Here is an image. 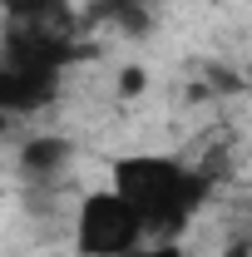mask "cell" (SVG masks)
Listing matches in <instances>:
<instances>
[{
    "instance_id": "cell-1",
    "label": "cell",
    "mask_w": 252,
    "mask_h": 257,
    "mask_svg": "<svg viewBox=\"0 0 252 257\" xmlns=\"http://www.w3.org/2000/svg\"><path fill=\"white\" fill-rule=\"evenodd\" d=\"M213 183H218L213 173L188 168L168 154H124V159H114L109 188L129 198V208L139 213V223L154 242H178V232L208 208Z\"/></svg>"
},
{
    "instance_id": "cell-10",
    "label": "cell",
    "mask_w": 252,
    "mask_h": 257,
    "mask_svg": "<svg viewBox=\"0 0 252 257\" xmlns=\"http://www.w3.org/2000/svg\"><path fill=\"white\" fill-rule=\"evenodd\" d=\"M5 128H10V114H5V109H0V139H5Z\"/></svg>"
},
{
    "instance_id": "cell-8",
    "label": "cell",
    "mask_w": 252,
    "mask_h": 257,
    "mask_svg": "<svg viewBox=\"0 0 252 257\" xmlns=\"http://www.w3.org/2000/svg\"><path fill=\"white\" fill-rule=\"evenodd\" d=\"M129 257H188L178 242H154V247H134Z\"/></svg>"
},
{
    "instance_id": "cell-6",
    "label": "cell",
    "mask_w": 252,
    "mask_h": 257,
    "mask_svg": "<svg viewBox=\"0 0 252 257\" xmlns=\"http://www.w3.org/2000/svg\"><path fill=\"white\" fill-rule=\"evenodd\" d=\"M5 25H25V30H69L79 15L69 0H0Z\"/></svg>"
},
{
    "instance_id": "cell-2",
    "label": "cell",
    "mask_w": 252,
    "mask_h": 257,
    "mask_svg": "<svg viewBox=\"0 0 252 257\" xmlns=\"http://www.w3.org/2000/svg\"><path fill=\"white\" fill-rule=\"evenodd\" d=\"M144 223L129 208V198L119 188L84 193L79 218H74V247L79 257H129L134 247H144Z\"/></svg>"
},
{
    "instance_id": "cell-7",
    "label": "cell",
    "mask_w": 252,
    "mask_h": 257,
    "mask_svg": "<svg viewBox=\"0 0 252 257\" xmlns=\"http://www.w3.org/2000/svg\"><path fill=\"white\" fill-rule=\"evenodd\" d=\"M149 89V74H144V64H129L124 74H119V94L134 99V94H144Z\"/></svg>"
},
{
    "instance_id": "cell-9",
    "label": "cell",
    "mask_w": 252,
    "mask_h": 257,
    "mask_svg": "<svg viewBox=\"0 0 252 257\" xmlns=\"http://www.w3.org/2000/svg\"><path fill=\"white\" fill-rule=\"evenodd\" d=\"M227 257H252V242H232V247H227Z\"/></svg>"
},
{
    "instance_id": "cell-5",
    "label": "cell",
    "mask_w": 252,
    "mask_h": 257,
    "mask_svg": "<svg viewBox=\"0 0 252 257\" xmlns=\"http://www.w3.org/2000/svg\"><path fill=\"white\" fill-rule=\"evenodd\" d=\"M79 25H114L124 35H149L154 25V5L149 0H89Z\"/></svg>"
},
{
    "instance_id": "cell-3",
    "label": "cell",
    "mask_w": 252,
    "mask_h": 257,
    "mask_svg": "<svg viewBox=\"0 0 252 257\" xmlns=\"http://www.w3.org/2000/svg\"><path fill=\"white\" fill-rule=\"evenodd\" d=\"M60 64L30 60V55H10L0 50V109L15 119V114H40L60 99Z\"/></svg>"
},
{
    "instance_id": "cell-4",
    "label": "cell",
    "mask_w": 252,
    "mask_h": 257,
    "mask_svg": "<svg viewBox=\"0 0 252 257\" xmlns=\"http://www.w3.org/2000/svg\"><path fill=\"white\" fill-rule=\"evenodd\" d=\"M69 163H74V144H69L64 134H35L30 144L20 149V173H25L30 183H50V178H60Z\"/></svg>"
}]
</instances>
